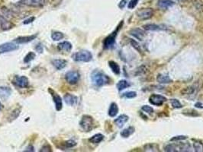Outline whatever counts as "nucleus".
<instances>
[{
	"instance_id": "obj_1",
	"label": "nucleus",
	"mask_w": 203,
	"mask_h": 152,
	"mask_svg": "<svg viewBox=\"0 0 203 152\" xmlns=\"http://www.w3.org/2000/svg\"><path fill=\"white\" fill-rule=\"evenodd\" d=\"M91 79H92V83L96 87H102L105 84H109L111 81L109 77L100 70H94L91 74Z\"/></svg>"
},
{
	"instance_id": "obj_2",
	"label": "nucleus",
	"mask_w": 203,
	"mask_h": 152,
	"mask_svg": "<svg viewBox=\"0 0 203 152\" xmlns=\"http://www.w3.org/2000/svg\"><path fill=\"white\" fill-rule=\"evenodd\" d=\"M122 25H123V21L120 22V24L119 25V26L117 27V28H116V29L111 34L108 35V36L104 40L103 46L105 49H110V48L114 46L115 44H116V37H117L118 35V32L119 31L120 28H121V27L122 26Z\"/></svg>"
},
{
	"instance_id": "obj_3",
	"label": "nucleus",
	"mask_w": 203,
	"mask_h": 152,
	"mask_svg": "<svg viewBox=\"0 0 203 152\" xmlns=\"http://www.w3.org/2000/svg\"><path fill=\"white\" fill-rule=\"evenodd\" d=\"M72 58L76 62H87L92 60V55L89 51L88 50H80L76 52L72 56Z\"/></svg>"
},
{
	"instance_id": "obj_4",
	"label": "nucleus",
	"mask_w": 203,
	"mask_h": 152,
	"mask_svg": "<svg viewBox=\"0 0 203 152\" xmlns=\"http://www.w3.org/2000/svg\"><path fill=\"white\" fill-rule=\"evenodd\" d=\"M79 125L82 129L85 132H90L93 129L94 120L93 118L89 115H84L79 122Z\"/></svg>"
},
{
	"instance_id": "obj_5",
	"label": "nucleus",
	"mask_w": 203,
	"mask_h": 152,
	"mask_svg": "<svg viewBox=\"0 0 203 152\" xmlns=\"http://www.w3.org/2000/svg\"><path fill=\"white\" fill-rule=\"evenodd\" d=\"M165 151L168 152H177V151H191V146L188 143L180 144H170L165 147Z\"/></svg>"
},
{
	"instance_id": "obj_6",
	"label": "nucleus",
	"mask_w": 203,
	"mask_h": 152,
	"mask_svg": "<svg viewBox=\"0 0 203 152\" xmlns=\"http://www.w3.org/2000/svg\"><path fill=\"white\" fill-rule=\"evenodd\" d=\"M153 10L151 8H144L140 9L136 12V15L140 20H148L152 17Z\"/></svg>"
},
{
	"instance_id": "obj_7",
	"label": "nucleus",
	"mask_w": 203,
	"mask_h": 152,
	"mask_svg": "<svg viewBox=\"0 0 203 152\" xmlns=\"http://www.w3.org/2000/svg\"><path fill=\"white\" fill-rule=\"evenodd\" d=\"M79 78L80 76L77 71H70L65 75V79L70 84H76L79 81Z\"/></svg>"
},
{
	"instance_id": "obj_8",
	"label": "nucleus",
	"mask_w": 203,
	"mask_h": 152,
	"mask_svg": "<svg viewBox=\"0 0 203 152\" xmlns=\"http://www.w3.org/2000/svg\"><path fill=\"white\" fill-rule=\"evenodd\" d=\"M166 101H167V98L160 94H152L149 97V102L154 106H161Z\"/></svg>"
},
{
	"instance_id": "obj_9",
	"label": "nucleus",
	"mask_w": 203,
	"mask_h": 152,
	"mask_svg": "<svg viewBox=\"0 0 203 152\" xmlns=\"http://www.w3.org/2000/svg\"><path fill=\"white\" fill-rule=\"evenodd\" d=\"M13 83L21 88H25L29 85V81L25 76H15L13 79Z\"/></svg>"
},
{
	"instance_id": "obj_10",
	"label": "nucleus",
	"mask_w": 203,
	"mask_h": 152,
	"mask_svg": "<svg viewBox=\"0 0 203 152\" xmlns=\"http://www.w3.org/2000/svg\"><path fill=\"white\" fill-rule=\"evenodd\" d=\"M48 91L50 92L51 95L52 96L53 100H54V103H55V107L56 110L57 111H60L62 110V107H63V103H62V99L60 97V96L58 94L55 92L54 90H52L51 88L48 89Z\"/></svg>"
},
{
	"instance_id": "obj_11",
	"label": "nucleus",
	"mask_w": 203,
	"mask_h": 152,
	"mask_svg": "<svg viewBox=\"0 0 203 152\" xmlns=\"http://www.w3.org/2000/svg\"><path fill=\"white\" fill-rule=\"evenodd\" d=\"M18 49V46L15 44L14 43H6L0 45V54L12 52Z\"/></svg>"
},
{
	"instance_id": "obj_12",
	"label": "nucleus",
	"mask_w": 203,
	"mask_h": 152,
	"mask_svg": "<svg viewBox=\"0 0 203 152\" xmlns=\"http://www.w3.org/2000/svg\"><path fill=\"white\" fill-rule=\"evenodd\" d=\"M20 2L30 7L40 8L45 4V0H21Z\"/></svg>"
},
{
	"instance_id": "obj_13",
	"label": "nucleus",
	"mask_w": 203,
	"mask_h": 152,
	"mask_svg": "<svg viewBox=\"0 0 203 152\" xmlns=\"http://www.w3.org/2000/svg\"><path fill=\"white\" fill-rule=\"evenodd\" d=\"M129 33L139 41H143L146 35L145 32L140 28H133L129 31Z\"/></svg>"
},
{
	"instance_id": "obj_14",
	"label": "nucleus",
	"mask_w": 203,
	"mask_h": 152,
	"mask_svg": "<svg viewBox=\"0 0 203 152\" xmlns=\"http://www.w3.org/2000/svg\"><path fill=\"white\" fill-rule=\"evenodd\" d=\"M63 99H64L67 104L70 105V106H74V105H76L78 102L77 97H76V96L70 94H65L64 97H63Z\"/></svg>"
},
{
	"instance_id": "obj_15",
	"label": "nucleus",
	"mask_w": 203,
	"mask_h": 152,
	"mask_svg": "<svg viewBox=\"0 0 203 152\" xmlns=\"http://www.w3.org/2000/svg\"><path fill=\"white\" fill-rule=\"evenodd\" d=\"M52 64L57 70H61L66 67L67 62L65 60L62 59H56V60H52Z\"/></svg>"
},
{
	"instance_id": "obj_16",
	"label": "nucleus",
	"mask_w": 203,
	"mask_h": 152,
	"mask_svg": "<svg viewBox=\"0 0 203 152\" xmlns=\"http://www.w3.org/2000/svg\"><path fill=\"white\" fill-rule=\"evenodd\" d=\"M14 25L11 22H9L7 19L2 15H0V27L3 30H9L12 28Z\"/></svg>"
},
{
	"instance_id": "obj_17",
	"label": "nucleus",
	"mask_w": 203,
	"mask_h": 152,
	"mask_svg": "<svg viewBox=\"0 0 203 152\" xmlns=\"http://www.w3.org/2000/svg\"><path fill=\"white\" fill-rule=\"evenodd\" d=\"M37 35H31V36H25V37H19L15 40V42L17 44H26V43L31 42L33 40L36 38Z\"/></svg>"
},
{
	"instance_id": "obj_18",
	"label": "nucleus",
	"mask_w": 203,
	"mask_h": 152,
	"mask_svg": "<svg viewBox=\"0 0 203 152\" xmlns=\"http://www.w3.org/2000/svg\"><path fill=\"white\" fill-rule=\"evenodd\" d=\"M57 48L60 51H63V52H70L73 48V46L68 41H63V42L60 43V44L57 45Z\"/></svg>"
},
{
	"instance_id": "obj_19",
	"label": "nucleus",
	"mask_w": 203,
	"mask_h": 152,
	"mask_svg": "<svg viewBox=\"0 0 203 152\" xmlns=\"http://www.w3.org/2000/svg\"><path fill=\"white\" fill-rule=\"evenodd\" d=\"M144 29L146 30H151V31H156V30H167V28L164 27L163 28L161 25H154V24H148L143 26Z\"/></svg>"
},
{
	"instance_id": "obj_20",
	"label": "nucleus",
	"mask_w": 203,
	"mask_h": 152,
	"mask_svg": "<svg viewBox=\"0 0 203 152\" xmlns=\"http://www.w3.org/2000/svg\"><path fill=\"white\" fill-rule=\"evenodd\" d=\"M128 119H129V117L127 116V115L121 114V115H120L117 119H115L114 122L119 128H121V127H123V126H124V125L128 121Z\"/></svg>"
},
{
	"instance_id": "obj_21",
	"label": "nucleus",
	"mask_w": 203,
	"mask_h": 152,
	"mask_svg": "<svg viewBox=\"0 0 203 152\" xmlns=\"http://www.w3.org/2000/svg\"><path fill=\"white\" fill-rule=\"evenodd\" d=\"M174 2L172 0H159L157 2V6L161 9H167L173 6Z\"/></svg>"
},
{
	"instance_id": "obj_22",
	"label": "nucleus",
	"mask_w": 203,
	"mask_h": 152,
	"mask_svg": "<svg viewBox=\"0 0 203 152\" xmlns=\"http://www.w3.org/2000/svg\"><path fill=\"white\" fill-rule=\"evenodd\" d=\"M119 113V107H118L117 103H112L110 105L109 109H108V115L111 117H115Z\"/></svg>"
},
{
	"instance_id": "obj_23",
	"label": "nucleus",
	"mask_w": 203,
	"mask_h": 152,
	"mask_svg": "<svg viewBox=\"0 0 203 152\" xmlns=\"http://www.w3.org/2000/svg\"><path fill=\"white\" fill-rule=\"evenodd\" d=\"M156 81L160 84H169V83L172 82V80L167 75H158L157 78H156Z\"/></svg>"
},
{
	"instance_id": "obj_24",
	"label": "nucleus",
	"mask_w": 203,
	"mask_h": 152,
	"mask_svg": "<svg viewBox=\"0 0 203 152\" xmlns=\"http://www.w3.org/2000/svg\"><path fill=\"white\" fill-rule=\"evenodd\" d=\"M12 91L8 87H0V97L3 99H7L11 95Z\"/></svg>"
},
{
	"instance_id": "obj_25",
	"label": "nucleus",
	"mask_w": 203,
	"mask_h": 152,
	"mask_svg": "<svg viewBox=\"0 0 203 152\" xmlns=\"http://www.w3.org/2000/svg\"><path fill=\"white\" fill-rule=\"evenodd\" d=\"M135 129L133 126H130V127H128L126 129H124V130H122L121 132V135L123 138H128L130 135H132V134L135 132Z\"/></svg>"
},
{
	"instance_id": "obj_26",
	"label": "nucleus",
	"mask_w": 203,
	"mask_h": 152,
	"mask_svg": "<svg viewBox=\"0 0 203 152\" xmlns=\"http://www.w3.org/2000/svg\"><path fill=\"white\" fill-rule=\"evenodd\" d=\"M144 151H159V147L156 144L151 143L147 144L144 146Z\"/></svg>"
},
{
	"instance_id": "obj_27",
	"label": "nucleus",
	"mask_w": 203,
	"mask_h": 152,
	"mask_svg": "<svg viewBox=\"0 0 203 152\" xmlns=\"http://www.w3.org/2000/svg\"><path fill=\"white\" fill-rule=\"evenodd\" d=\"M103 138H104L103 135H102V134L100 133H98L94 135L92 137H91L89 141L92 144H99L103 140Z\"/></svg>"
},
{
	"instance_id": "obj_28",
	"label": "nucleus",
	"mask_w": 203,
	"mask_h": 152,
	"mask_svg": "<svg viewBox=\"0 0 203 152\" xmlns=\"http://www.w3.org/2000/svg\"><path fill=\"white\" fill-rule=\"evenodd\" d=\"M108 65H109L110 68H111L112 71L115 74H120V67L116 62H114V61H109V62H108Z\"/></svg>"
},
{
	"instance_id": "obj_29",
	"label": "nucleus",
	"mask_w": 203,
	"mask_h": 152,
	"mask_svg": "<svg viewBox=\"0 0 203 152\" xmlns=\"http://www.w3.org/2000/svg\"><path fill=\"white\" fill-rule=\"evenodd\" d=\"M130 83L128 82L126 80H121L118 82L117 84V88L119 91H122L124 89L130 87Z\"/></svg>"
},
{
	"instance_id": "obj_30",
	"label": "nucleus",
	"mask_w": 203,
	"mask_h": 152,
	"mask_svg": "<svg viewBox=\"0 0 203 152\" xmlns=\"http://www.w3.org/2000/svg\"><path fill=\"white\" fill-rule=\"evenodd\" d=\"M76 145V142L73 140H68L67 142H63L61 145V148L63 149H66V148H72L73 147H75Z\"/></svg>"
},
{
	"instance_id": "obj_31",
	"label": "nucleus",
	"mask_w": 203,
	"mask_h": 152,
	"mask_svg": "<svg viewBox=\"0 0 203 152\" xmlns=\"http://www.w3.org/2000/svg\"><path fill=\"white\" fill-rule=\"evenodd\" d=\"M63 37H64V35H63V33H61V32L55 31L51 34V38H52L53 41H58L63 39Z\"/></svg>"
},
{
	"instance_id": "obj_32",
	"label": "nucleus",
	"mask_w": 203,
	"mask_h": 152,
	"mask_svg": "<svg viewBox=\"0 0 203 152\" xmlns=\"http://www.w3.org/2000/svg\"><path fill=\"white\" fill-rule=\"evenodd\" d=\"M35 57H36V54H35V53L33 52L28 53L25 56V58H24V62H25V63H28V62H30L31 61L34 60Z\"/></svg>"
},
{
	"instance_id": "obj_33",
	"label": "nucleus",
	"mask_w": 203,
	"mask_h": 152,
	"mask_svg": "<svg viewBox=\"0 0 203 152\" xmlns=\"http://www.w3.org/2000/svg\"><path fill=\"white\" fill-rule=\"evenodd\" d=\"M193 148L195 151L203 152V144L200 142H196L193 143Z\"/></svg>"
},
{
	"instance_id": "obj_34",
	"label": "nucleus",
	"mask_w": 203,
	"mask_h": 152,
	"mask_svg": "<svg viewBox=\"0 0 203 152\" xmlns=\"http://www.w3.org/2000/svg\"><path fill=\"white\" fill-rule=\"evenodd\" d=\"M170 103H171V104H172V107H173V108L180 109V108H182V107H183V105L181 104V103H180L178 100H177V99H171Z\"/></svg>"
},
{
	"instance_id": "obj_35",
	"label": "nucleus",
	"mask_w": 203,
	"mask_h": 152,
	"mask_svg": "<svg viewBox=\"0 0 203 152\" xmlns=\"http://www.w3.org/2000/svg\"><path fill=\"white\" fill-rule=\"evenodd\" d=\"M123 97H127V98H134L137 96V93L135 91H128L123 94Z\"/></svg>"
},
{
	"instance_id": "obj_36",
	"label": "nucleus",
	"mask_w": 203,
	"mask_h": 152,
	"mask_svg": "<svg viewBox=\"0 0 203 152\" xmlns=\"http://www.w3.org/2000/svg\"><path fill=\"white\" fill-rule=\"evenodd\" d=\"M130 42H131V44H132V46L135 48L136 50L138 51L139 53H141V49H140V46L139 45L138 43L136 42L135 41H134V40H132V39H131Z\"/></svg>"
},
{
	"instance_id": "obj_37",
	"label": "nucleus",
	"mask_w": 203,
	"mask_h": 152,
	"mask_svg": "<svg viewBox=\"0 0 203 152\" xmlns=\"http://www.w3.org/2000/svg\"><path fill=\"white\" fill-rule=\"evenodd\" d=\"M141 110L144 111L145 113H149V114H151V113H153V109L151 107L148 106V105H144V106L142 107Z\"/></svg>"
},
{
	"instance_id": "obj_38",
	"label": "nucleus",
	"mask_w": 203,
	"mask_h": 152,
	"mask_svg": "<svg viewBox=\"0 0 203 152\" xmlns=\"http://www.w3.org/2000/svg\"><path fill=\"white\" fill-rule=\"evenodd\" d=\"M195 91V88L193 87H189V88H185L184 90L182 91V94H193Z\"/></svg>"
},
{
	"instance_id": "obj_39",
	"label": "nucleus",
	"mask_w": 203,
	"mask_h": 152,
	"mask_svg": "<svg viewBox=\"0 0 203 152\" xmlns=\"http://www.w3.org/2000/svg\"><path fill=\"white\" fill-rule=\"evenodd\" d=\"M139 0H131L130 2H128V8L129 9H135L137 6V2H138Z\"/></svg>"
},
{
	"instance_id": "obj_40",
	"label": "nucleus",
	"mask_w": 203,
	"mask_h": 152,
	"mask_svg": "<svg viewBox=\"0 0 203 152\" xmlns=\"http://www.w3.org/2000/svg\"><path fill=\"white\" fill-rule=\"evenodd\" d=\"M186 138H187V137L185 136V135H179V136L173 137L172 138L170 139V142H177V141L184 140V139H186Z\"/></svg>"
},
{
	"instance_id": "obj_41",
	"label": "nucleus",
	"mask_w": 203,
	"mask_h": 152,
	"mask_svg": "<svg viewBox=\"0 0 203 152\" xmlns=\"http://www.w3.org/2000/svg\"><path fill=\"white\" fill-rule=\"evenodd\" d=\"M128 0H121V1L119 3V9H124V8L125 7L126 4L128 3Z\"/></svg>"
},
{
	"instance_id": "obj_42",
	"label": "nucleus",
	"mask_w": 203,
	"mask_h": 152,
	"mask_svg": "<svg viewBox=\"0 0 203 152\" xmlns=\"http://www.w3.org/2000/svg\"><path fill=\"white\" fill-rule=\"evenodd\" d=\"M41 151H46V152H48V151H52V150H51V148L49 145H44V146L42 147V148H41Z\"/></svg>"
},
{
	"instance_id": "obj_43",
	"label": "nucleus",
	"mask_w": 203,
	"mask_h": 152,
	"mask_svg": "<svg viewBox=\"0 0 203 152\" xmlns=\"http://www.w3.org/2000/svg\"><path fill=\"white\" fill-rule=\"evenodd\" d=\"M35 17H31L30 18L26 19V20L23 22V24L24 25H28V24L30 23H32V22L35 21Z\"/></svg>"
},
{
	"instance_id": "obj_44",
	"label": "nucleus",
	"mask_w": 203,
	"mask_h": 152,
	"mask_svg": "<svg viewBox=\"0 0 203 152\" xmlns=\"http://www.w3.org/2000/svg\"><path fill=\"white\" fill-rule=\"evenodd\" d=\"M35 49H36V50L38 51V53H42L43 52V47H42V46H41V44H38V45L36 47H35Z\"/></svg>"
},
{
	"instance_id": "obj_45",
	"label": "nucleus",
	"mask_w": 203,
	"mask_h": 152,
	"mask_svg": "<svg viewBox=\"0 0 203 152\" xmlns=\"http://www.w3.org/2000/svg\"><path fill=\"white\" fill-rule=\"evenodd\" d=\"M196 107H199V108H202L203 106H202V104L201 103H197L196 104Z\"/></svg>"
},
{
	"instance_id": "obj_46",
	"label": "nucleus",
	"mask_w": 203,
	"mask_h": 152,
	"mask_svg": "<svg viewBox=\"0 0 203 152\" xmlns=\"http://www.w3.org/2000/svg\"><path fill=\"white\" fill-rule=\"evenodd\" d=\"M177 1H179V2H183V1H185V0H177Z\"/></svg>"
},
{
	"instance_id": "obj_47",
	"label": "nucleus",
	"mask_w": 203,
	"mask_h": 152,
	"mask_svg": "<svg viewBox=\"0 0 203 152\" xmlns=\"http://www.w3.org/2000/svg\"><path fill=\"white\" fill-rule=\"evenodd\" d=\"M1 108H2V104H1V103H0V110H1Z\"/></svg>"
}]
</instances>
